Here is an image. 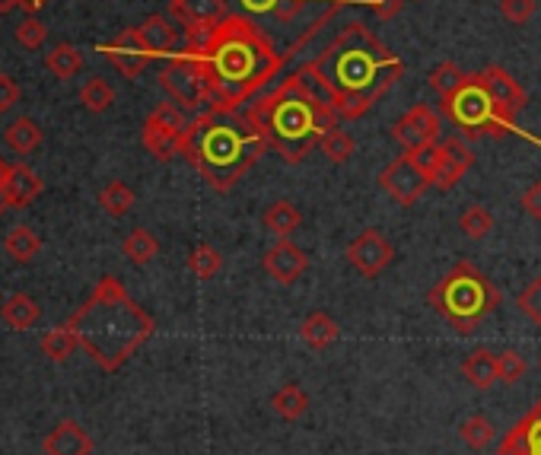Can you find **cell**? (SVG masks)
Here are the masks:
<instances>
[{"label":"cell","mask_w":541,"mask_h":455,"mask_svg":"<svg viewBox=\"0 0 541 455\" xmlns=\"http://www.w3.org/2000/svg\"><path fill=\"white\" fill-rule=\"evenodd\" d=\"M411 160L417 163V169H421L427 179H430V185H433V172H436V144L433 147H421V150H414V153H408Z\"/></svg>","instance_id":"bcb514c9"},{"label":"cell","mask_w":541,"mask_h":455,"mask_svg":"<svg viewBox=\"0 0 541 455\" xmlns=\"http://www.w3.org/2000/svg\"><path fill=\"white\" fill-rule=\"evenodd\" d=\"M67 325L106 373L121 370L156 331L153 315L131 300L118 277H102Z\"/></svg>","instance_id":"277c9868"},{"label":"cell","mask_w":541,"mask_h":455,"mask_svg":"<svg viewBox=\"0 0 541 455\" xmlns=\"http://www.w3.org/2000/svg\"><path fill=\"white\" fill-rule=\"evenodd\" d=\"M497 455H541V398L516 427L506 430Z\"/></svg>","instance_id":"e0dca14e"},{"label":"cell","mask_w":541,"mask_h":455,"mask_svg":"<svg viewBox=\"0 0 541 455\" xmlns=\"http://www.w3.org/2000/svg\"><path fill=\"white\" fill-rule=\"evenodd\" d=\"M188 42L201 55L211 86L214 112H239L242 105L258 99V93L277 80L290 51H277L271 35L252 16L230 13L217 26L188 29Z\"/></svg>","instance_id":"6da1fadb"},{"label":"cell","mask_w":541,"mask_h":455,"mask_svg":"<svg viewBox=\"0 0 541 455\" xmlns=\"http://www.w3.org/2000/svg\"><path fill=\"white\" fill-rule=\"evenodd\" d=\"M39 315H42V309L29 293H10L7 300L0 303V319H4V325L13 331H29L39 322Z\"/></svg>","instance_id":"cb8c5ba5"},{"label":"cell","mask_w":541,"mask_h":455,"mask_svg":"<svg viewBox=\"0 0 541 455\" xmlns=\"http://www.w3.org/2000/svg\"><path fill=\"white\" fill-rule=\"evenodd\" d=\"M392 137L405 147V153H414L421 147H433V144H440V118H436V112L430 109V105L421 102L395 121Z\"/></svg>","instance_id":"4fadbf2b"},{"label":"cell","mask_w":541,"mask_h":455,"mask_svg":"<svg viewBox=\"0 0 541 455\" xmlns=\"http://www.w3.org/2000/svg\"><path fill=\"white\" fill-rule=\"evenodd\" d=\"M220 268H223V255H220V249H214L211 242H201V245L191 249L188 271L195 274L198 280H214L220 274Z\"/></svg>","instance_id":"d590c367"},{"label":"cell","mask_w":541,"mask_h":455,"mask_svg":"<svg viewBox=\"0 0 541 455\" xmlns=\"http://www.w3.org/2000/svg\"><path fill=\"white\" fill-rule=\"evenodd\" d=\"M160 86L185 112H204L211 105V86H207L204 61L191 45L166 58L160 70Z\"/></svg>","instance_id":"ba28073f"},{"label":"cell","mask_w":541,"mask_h":455,"mask_svg":"<svg viewBox=\"0 0 541 455\" xmlns=\"http://www.w3.org/2000/svg\"><path fill=\"white\" fill-rule=\"evenodd\" d=\"M0 303H4V296H0Z\"/></svg>","instance_id":"816d5d0a"},{"label":"cell","mask_w":541,"mask_h":455,"mask_svg":"<svg viewBox=\"0 0 541 455\" xmlns=\"http://www.w3.org/2000/svg\"><path fill=\"white\" fill-rule=\"evenodd\" d=\"M4 166H7V160L0 163V214H4V210H10V204H7V195H4Z\"/></svg>","instance_id":"c3c4849f"},{"label":"cell","mask_w":541,"mask_h":455,"mask_svg":"<svg viewBox=\"0 0 541 455\" xmlns=\"http://www.w3.org/2000/svg\"><path fill=\"white\" fill-rule=\"evenodd\" d=\"M80 102H83V109H86V112H93V115L109 112V109H112V102H115L112 83H109V80H102V77H90V80H86V83L80 86Z\"/></svg>","instance_id":"e575fe53"},{"label":"cell","mask_w":541,"mask_h":455,"mask_svg":"<svg viewBox=\"0 0 541 455\" xmlns=\"http://www.w3.org/2000/svg\"><path fill=\"white\" fill-rule=\"evenodd\" d=\"M468 80V74L459 67V64H452V61H443V64H436V67H430V74H427V83H430V90L440 96V99H446V96H452L459 90V86Z\"/></svg>","instance_id":"836d02e7"},{"label":"cell","mask_w":541,"mask_h":455,"mask_svg":"<svg viewBox=\"0 0 541 455\" xmlns=\"http://www.w3.org/2000/svg\"><path fill=\"white\" fill-rule=\"evenodd\" d=\"M121 252H125V258L131 261V265L144 268V265H150L156 255H160V242H156V236L150 230L137 226V230H131L125 236V242H121Z\"/></svg>","instance_id":"4dcf8cb0"},{"label":"cell","mask_w":541,"mask_h":455,"mask_svg":"<svg viewBox=\"0 0 541 455\" xmlns=\"http://www.w3.org/2000/svg\"><path fill=\"white\" fill-rule=\"evenodd\" d=\"M500 16L510 26H526L535 16V0H500Z\"/></svg>","instance_id":"7bdbcfd3"},{"label":"cell","mask_w":541,"mask_h":455,"mask_svg":"<svg viewBox=\"0 0 541 455\" xmlns=\"http://www.w3.org/2000/svg\"><path fill=\"white\" fill-rule=\"evenodd\" d=\"M379 188L386 195L401 204V207H414L417 201L424 198V191L430 188V179L417 169V163L411 160L408 153L395 156V160L379 172Z\"/></svg>","instance_id":"8fae6325"},{"label":"cell","mask_w":541,"mask_h":455,"mask_svg":"<svg viewBox=\"0 0 541 455\" xmlns=\"http://www.w3.org/2000/svg\"><path fill=\"white\" fill-rule=\"evenodd\" d=\"M347 261H351V268L360 277L376 280L395 261V245L382 236L376 226H370V230H363L360 236L351 239V245H347Z\"/></svg>","instance_id":"7c38bea8"},{"label":"cell","mask_w":541,"mask_h":455,"mask_svg":"<svg viewBox=\"0 0 541 455\" xmlns=\"http://www.w3.org/2000/svg\"><path fill=\"white\" fill-rule=\"evenodd\" d=\"M319 150L325 153L328 163L344 166V163H351V156H354V137L347 131H341V128H331V131L322 134Z\"/></svg>","instance_id":"74e56055"},{"label":"cell","mask_w":541,"mask_h":455,"mask_svg":"<svg viewBox=\"0 0 541 455\" xmlns=\"http://www.w3.org/2000/svg\"><path fill=\"white\" fill-rule=\"evenodd\" d=\"M516 306L532 325H541V274L532 277L529 284L522 287V293L516 296Z\"/></svg>","instance_id":"60d3db41"},{"label":"cell","mask_w":541,"mask_h":455,"mask_svg":"<svg viewBox=\"0 0 541 455\" xmlns=\"http://www.w3.org/2000/svg\"><path fill=\"white\" fill-rule=\"evenodd\" d=\"M45 4H48V0H20V7H23V10H26L29 16H36V13H39V10H42Z\"/></svg>","instance_id":"7dc6e473"},{"label":"cell","mask_w":541,"mask_h":455,"mask_svg":"<svg viewBox=\"0 0 541 455\" xmlns=\"http://www.w3.org/2000/svg\"><path fill=\"white\" fill-rule=\"evenodd\" d=\"M462 376L475 385V389H491L494 382H500L497 373V354H491L487 347L471 350V354L462 360Z\"/></svg>","instance_id":"484cf974"},{"label":"cell","mask_w":541,"mask_h":455,"mask_svg":"<svg viewBox=\"0 0 541 455\" xmlns=\"http://www.w3.org/2000/svg\"><path fill=\"white\" fill-rule=\"evenodd\" d=\"M538 366H541V360H538Z\"/></svg>","instance_id":"f5cc1de1"},{"label":"cell","mask_w":541,"mask_h":455,"mask_svg":"<svg viewBox=\"0 0 541 455\" xmlns=\"http://www.w3.org/2000/svg\"><path fill=\"white\" fill-rule=\"evenodd\" d=\"M261 268L268 271V277H274L277 284H296L306 271H309V255L300 249L296 242L290 239H277L271 249L265 252V258H261Z\"/></svg>","instance_id":"2e32d148"},{"label":"cell","mask_w":541,"mask_h":455,"mask_svg":"<svg viewBox=\"0 0 541 455\" xmlns=\"http://www.w3.org/2000/svg\"><path fill=\"white\" fill-rule=\"evenodd\" d=\"M471 166H475V153H471V147L462 137L440 140L436 144V172H433L436 191H452L465 179Z\"/></svg>","instance_id":"5bb4252c"},{"label":"cell","mask_w":541,"mask_h":455,"mask_svg":"<svg viewBox=\"0 0 541 455\" xmlns=\"http://www.w3.org/2000/svg\"><path fill=\"white\" fill-rule=\"evenodd\" d=\"M74 350H80V341L71 331V325H58L51 328L48 335L42 338V354L51 360V363H64L74 357Z\"/></svg>","instance_id":"d6a6232c"},{"label":"cell","mask_w":541,"mask_h":455,"mask_svg":"<svg viewBox=\"0 0 541 455\" xmlns=\"http://www.w3.org/2000/svg\"><path fill=\"white\" fill-rule=\"evenodd\" d=\"M271 408L281 420H300L309 411V395L303 392L300 382H287L284 389L271 395Z\"/></svg>","instance_id":"f1b7e54d"},{"label":"cell","mask_w":541,"mask_h":455,"mask_svg":"<svg viewBox=\"0 0 541 455\" xmlns=\"http://www.w3.org/2000/svg\"><path fill=\"white\" fill-rule=\"evenodd\" d=\"M427 303L452 331L475 335L487 315H494L500 309L503 296L494 287V280L484 271H478V265L456 261V265L430 287Z\"/></svg>","instance_id":"8992f818"},{"label":"cell","mask_w":541,"mask_h":455,"mask_svg":"<svg viewBox=\"0 0 541 455\" xmlns=\"http://www.w3.org/2000/svg\"><path fill=\"white\" fill-rule=\"evenodd\" d=\"M519 207L526 210V214H529L532 220H541V182H532L526 191H522Z\"/></svg>","instance_id":"f6af8a7d"},{"label":"cell","mask_w":541,"mask_h":455,"mask_svg":"<svg viewBox=\"0 0 541 455\" xmlns=\"http://www.w3.org/2000/svg\"><path fill=\"white\" fill-rule=\"evenodd\" d=\"M303 70L316 80L338 118L354 121L370 112L401 80L405 61L382 45L366 26L351 23L316 58L306 61Z\"/></svg>","instance_id":"7a4b0ae2"},{"label":"cell","mask_w":541,"mask_h":455,"mask_svg":"<svg viewBox=\"0 0 541 455\" xmlns=\"http://www.w3.org/2000/svg\"><path fill=\"white\" fill-rule=\"evenodd\" d=\"M261 223H265V230L274 233L277 239H290L296 230H300V223H303V214L296 210L293 201L281 198V201H274L265 214H261Z\"/></svg>","instance_id":"4316f807"},{"label":"cell","mask_w":541,"mask_h":455,"mask_svg":"<svg viewBox=\"0 0 541 455\" xmlns=\"http://www.w3.org/2000/svg\"><path fill=\"white\" fill-rule=\"evenodd\" d=\"M459 436H462V443L471 449V452H481L494 443V424L487 417L475 414V417H468L465 424L459 427Z\"/></svg>","instance_id":"f35d334b"},{"label":"cell","mask_w":541,"mask_h":455,"mask_svg":"<svg viewBox=\"0 0 541 455\" xmlns=\"http://www.w3.org/2000/svg\"><path fill=\"white\" fill-rule=\"evenodd\" d=\"M137 29V39H141V45L150 51V58H169V55H176V45H179V32L176 26H172L166 16H147V20L141 26H134Z\"/></svg>","instance_id":"7402d4cb"},{"label":"cell","mask_w":541,"mask_h":455,"mask_svg":"<svg viewBox=\"0 0 541 455\" xmlns=\"http://www.w3.org/2000/svg\"><path fill=\"white\" fill-rule=\"evenodd\" d=\"M411 4H421V0H411Z\"/></svg>","instance_id":"f907efd6"},{"label":"cell","mask_w":541,"mask_h":455,"mask_svg":"<svg viewBox=\"0 0 541 455\" xmlns=\"http://www.w3.org/2000/svg\"><path fill=\"white\" fill-rule=\"evenodd\" d=\"M0 163H4V160H0Z\"/></svg>","instance_id":"db71d44e"},{"label":"cell","mask_w":541,"mask_h":455,"mask_svg":"<svg viewBox=\"0 0 541 455\" xmlns=\"http://www.w3.org/2000/svg\"><path fill=\"white\" fill-rule=\"evenodd\" d=\"M4 144H7V150L16 153V156H29L32 150H39V144H42L39 121L29 118V115L10 121V125L4 128Z\"/></svg>","instance_id":"d4e9b609"},{"label":"cell","mask_w":541,"mask_h":455,"mask_svg":"<svg viewBox=\"0 0 541 455\" xmlns=\"http://www.w3.org/2000/svg\"><path fill=\"white\" fill-rule=\"evenodd\" d=\"M45 67H48L58 80H71V77H77L80 70H83V55H80L77 45L61 42V45H55V48L48 51Z\"/></svg>","instance_id":"1f68e13d"},{"label":"cell","mask_w":541,"mask_h":455,"mask_svg":"<svg viewBox=\"0 0 541 455\" xmlns=\"http://www.w3.org/2000/svg\"><path fill=\"white\" fill-rule=\"evenodd\" d=\"M16 7H20V0H0V16L10 13V10H16Z\"/></svg>","instance_id":"681fc988"},{"label":"cell","mask_w":541,"mask_h":455,"mask_svg":"<svg viewBox=\"0 0 541 455\" xmlns=\"http://www.w3.org/2000/svg\"><path fill=\"white\" fill-rule=\"evenodd\" d=\"M265 150L268 140L246 118V112L204 109L188 121L182 137V156L220 195L246 179Z\"/></svg>","instance_id":"5b68a950"},{"label":"cell","mask_w":541,"mask_h":455,"mask_svg":"<svg viewBox=\"0 0 541 455\" xmlns=\"http://www.w3.org/2000/svg\"><path fill=\"white\" fill-rule=\"evenodd\" d=\"M99 55L106 58L118 70V74L128 77V80L141 77L144 70H147V64L153 61L150 51L141 45V39H137V29H125V32L118 35V39L102 42L99 45Z\"/></svg>","instance_id":"9a60e30c"},{"label":"cell","mask_w":541,"mask_h":455,"mask_svg":"<svg viewBox=\"0 0 541 455\" xmlns=\"http://www.w3.org/2000/svg\"><path fill=\"white\" fill-rule=\"evenodd\" d=\"M137 195H134V188L128 182H121V179H112L99 188V207L106 210L109 217L121 220L125 214H131V207H134Z\"/></svg>","instance_id":"f546056e"},{"label":"cell","mask_w":541,"mask_h":455,"mask_svg":"<svg viewBox=\"0 0 541 455\" xmlns=\"http://www.w3.org/2000/svg\"><path fill=\"white\" fill-rule=\"evenodd\" d=\"M300 338L309 350H328L341 338V325L328 312H309L300 322Z\"/></svg>","instance_id":"603a6c76"},{"label":"cell","mask_w":541,"mask_h":455,"mask_svg":"<svg viewBox=\"0 0 541 455\" xmlns=\"http://www.w3.org/2000/svg\"><path fill=\"white\" fill-rule=\"evenodd\" d=\"M459 230H462V236H468L471 242H481V239L491 236V230H494V214H491L487 207H481V204H471V207L462 210Z\"/></svg>","instance_id":"8d00e7d4"},{"label":"cell","mask_w":541,"mask_h":455,"mask_svg":"<svg viewBox=\"0 0 541 455\" xmlns=\"http://www.w3.org/2000/svg\"><path fill=\"white\" fill-rule=\"evenodd\" d=\"M45 39H48V29L42 26L39 16H26V20L16 26V42L29 51H39L45 45Z\"/></svg>","instance_id":"b9f144b4"},{"label":"cell","mask_w":541,"mask_h":455,"mask_svg":"<svg viewBox=\"0 0 541 455\" xmlns=\"http://www.w3.org/2000/svg\"><path fill=\"white\" fill-rule=\"evenodd\" d=\"M497 373H500L503 385H516L529 373V363L519 350H503V354H497Z\"/></svg>","instance_id":"ab89813d"},{"label":"cell","mask_w":541,"mask_h":455,"mask_svg":"<svg viewBox=\"0 0 541 455\" xmlns=\"http://www.w3.org/2000/svg\"><path fill=\"white\" fill-rule=\"evenodd\" d=\"M246 118L265 134L268 150H274L287 166H300L309 150L319 147L322 134L338 128V112L303 67L265 96L252 99Z\"/></svg>","instance_id":"3957f363"},{"label":"cell","mask_w":541,"mask_h":455,"mask_svg":"<svg viewBox=\"0 0 541 455\" xmlns=\"http://www.w3.org/2000/svg\"><path fill=\"white\" fill-rule=\"evenodd\" d=\"M478 77H481V83L487 86V90L494 93V99L503 105L506 112L519 115V112H522V109H526V105H529V93L522 90V86H519V80L510 74V70H503L500 64L484 67Z\"/></svg>","instance_id":"d6986e66"},{"label":"cell","mask_w":541,"mask_h":455,"mask_svg":"<svg viewBox=\"0 0 541 455\" xmlns=\"http://www.w3.org/2000/svg\"><path fill=\"white\" fill-rule=\"evenodd\" d=\"M45 455H93V436L77 420H61L42 440Z\"/></svg>","instance_id":"44dd1931"},{"label":"cell","mask_w":541,"mask_h":455,"mask_svg":"<svg viewBox=\"0 0 541 455\" xmlns=\"http://www.w3.org/2000/svg\"><path fill=\"white\" fill-rule=\"evenodd\" d=\"M443 112L452 125L459 128V134L465 140H478V137L500 140V137L519 134V137H526L529 144L541 147V137L516 128V115L503 109V105L494 99V93L481 83L478 74H468V80L459 86V90L443 99Z\"/></svg>","instance_id":"52a82bcc"},{"label":"cell","mask_w":541,"mask_h":455,"mask_svg":"<svg viewBox=\"0 0 541 455\" xmlns=\"http://www.w3.org/2000/svg\"><path fill=\"white\" fill-rule=\"evenodd\" d=\"M23 90H20V83H16L10 74H0V115L10 112L16 102H20Z\"/></svg>","instance_id":"ee69618b"},{"label":"cell","mask_w":541,"mask_h":455,"mask_svg":"<svg viewBox=\"0 0 541 455\" xmlns=\"http://www.w3.org/2000/svg\"><path fill=\"white\" fill-rule=\"evenodd\" d=\"M4 195L10 207H29L42 195V179L36 169H29L26 163H7L4 166Z\"/></svg>","instance_id":"ffe728a7"},{"label":"cell","mask_w":541,"mask_h":455,"mask_svg":"<svg viewBox=\"0 0 541 455\" xmlns=\"http://www.w3.org/2000/svg\"><path fill=\"white\" fill-rule=\"evenodd\" d=\"M169 13L172 20L185 26V32L198 26H217L230 16L226 0H169Z\"/></svg>","instance_id":"ac0fdd59"},{"label":"cell","mask_w":541,"mask_h":455,"mask_svg":"<svg viewBox=\"0 0 541 455\" xmlns=\"http://www.w3.org/2000/svg\"><path fill=\"white\" fill-rule=\"evenodd\" d=\"M242 10L249 16H268V20L290 26L312 7L325 4L328 10H344V7H370L379 20H392L401 10V0H239Z\"/></svg>","instance_id":"9c48e42d"},{"label":"cell","mask_w":541,"mask_h":455,"mask_svg":"<svg viewBox=\"0 0 541 455\" xmlns=\"http://www.w3.org/2000/svg\"><path fill=\"white\" fill-rule=\"evenodd\" d=\"M4 252H7L10 261H16V265H29V261L42 252V239L36 236V230H32V226L20 223V226H13V230L7 233Z\"/></svg>","instance_id":"83f0119b"},{"label":"cell","mask_w":541,"mask_h":455,"mask_svg":"<svg viewBox=\"0 0 541 455\" xmlns=\"http://www.w3.org/2000/svg\"><path fill=\"white\" fill-rule=\"evenodd\" d=\"M188 121L182 115V109L176 102H160L156 109L147 115L144 128H141V140L147 153L153 160L169 163L182 153V137H185Z\"/></svg>","instance_id":"30bf717a"}]
</instances>
